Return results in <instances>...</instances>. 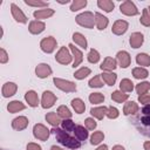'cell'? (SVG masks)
Masks as SVG:
<instances>
[{
    "mask_svg": "<svg viewBox=\"0 0 150 150\" xmlns=\"http://www.w3.org/2000/svg\"><path fill=\"white\" fill-rule=\"evenodd\" d=\"M130 122L135 125L139 134L150 137V103L144 104L141 111H137V114L130 117Z\"/></svg>",
    "mask_w": 150,
    "mask_h": 150,
    "instance_id": "cell-1",
    "label": "cell"
},
{
    "mask_svg": "<svg viewBox=\"0 0 150 150\" xmlns=\"http://www.w3.org/2000/svg\"><path fill=\"white\" fill-rule=\"evenodd\" d=\"M53 134L55 135V138L62 144L64 145L66 148H69V149H79L81 146V142L76 138V137H73L70 136L67 131H64L63 129H60V128H53L52 129Z\"/></svg>",
    "mask_w": 150,
    "mask_h": 150,
    "instance_id": "cell-2",
    "label": "cell"
},
{
    "mask_svg": "<svg viewBox=\"0 0 150 150\" xmlns=\"http://www.w3.org/2000/svg\"><path fill=\"white\" fill-rule=\"evenodd\" d=\"M76 23L84 27V28H94V25H95V15L91 13V12H83L81 14H79L76 18Z\"/></svg>",
    "mask_w": 150,
    "mask_h": 150,
    "instance_id": "cell-3",
    "label": "cell"
},
{
    "mask_svg": "<svg viewBox=\"0 0 150 150\" xmlns=\"http://www.w3.org/2000/svg\"><path fill=\"white\" fill-rule=\"evenodd\" d=\"M54 84L62 91H66V93H73L76 90V84L71 81H67V80H63V79H59V77H54L53 80Z\"/></svg>",
    "mask_w": 150,
    "mask_h": 150,
    "instance_id": "cell-4",
    "label": "cell"
},
{
    "mask_svg": "<svg viewBox=\"0 0 150 150\" xmlns=\"http://www.w3.org/2000/svg\"><path fill=\"white\" fill-rule=\"evenodd\" d=\"M71 59L73 56L70 55L67 47H61L55 55V60L61 64H69L71 62Z\"/></svg>",
    "mask_w": 150,
    "mask_h": 150,
    "instance_id": "cell-5",
    "label": "cell"
},
{
    "mask_svg": "<svg viewBox=\"0 0 150 150\" xmlns=\"http://www.w3.org/2000/svg\"><path fill=\"white\" fill-rule=\"evenodd\" d=\"M33 134H34V137L38 138V139H40V141H47L48 137H49L50 131L43 124L38 123L33 128Z\"/></svg>",
    "mask_w": 150,
    "mask_h": 150,
    "instance_id": "cell-6",
    "label": "cell"
},
{
    "mask_svg": "<svg viewBox=\"0 0 150 150\" xmlns=\"http://www.w3.org/2000/svg\"><path fill=\"white\" fill-rule=\"evenodd\" d=\"M120 11H121L122 14L128 15V16H132V15L138 14L137 7H136L135 4H134L132 1H130V0H127V1L122 2L121 6H120Z\"/></svg>",
    "mask_w": 150,
    "mask_h": 150,
    "instance_id": "cell-7",
    "label": "cell"
},
{
    "mask_svg": "<svg viewBox=\"0 0 150 150\" xmlns=\"http://www.w3.org/2000/svg\"><path fill=\"white\" fill-rule=\"evenodd\" d=\"M40 47L45 53H53L54 49L56 48V40L53 36H47L45 39L41 40L40 42Z\"/></svg>",
    "mask_w": 150,
    "mask_h": 150,
    "instance_id": "cell-8",
    "label": "cell"
},
{
    "mask_svg": "<svg viewBox=\"0 0 150 150\" xmlns=\"http://www.w3.org/2000/svg\"><path fill=\"white\" fill-rule=\"evenodd\" d=\"M56 102V96L52 93V91H45L42 94V100H41V107L45 109L52 108L54 105V103Z\"/></svg>",
    "mask_w": 150,
    "mask_h": 150,
    "instance_id": "cell-9",
    "label": "cell"
},
{
    "mask_svg": "<svg viewBox=\"0 0 150 150\" xmlns=\"http://www.w3.org/2000/svg\"><path fill=\"white\" fill-rule=\"evenodd\" d=\"M11 12H12V15L15 19V21L21 22V23H26L27 22V16L23 14V12L21 11V8H19L15 4H12L11 5Z\"/></svg>",
    "mask_w": 150,
    "mask_h": 150,
    "instance_id": "cell-10",
    "label": "cell"
},
{
    "mask_svg": "<svg viewBox=\"0 0 150 150\" xmlns=\"http://www.w3.org/2000/svg\"><path fill=\"white\" fill-rule=\"evenodd\" d=\"M128 22L124 21V20H117L114 22L112 25V28H111V32L115 34V35H122L127 32L128 29Z\"/></svg>",
    "mask_w": 150,
    "mask_h": 150,
    "instance_id": "cell-11",
    "label": "cell"
},
{
    "mask_svg": "<svg viewBox=\"0 0 150 150\" xmlns=\"http://www.w3.org/2000/svg\"><path fill=\"white\" fill-rule=\"evenodd\" d=\"M116 57H117V62H118V64H120L121 68H127V67L130 66L131 59H130V55H129L128 52H125V50H121V52L117 53Z\"/></svg>",
    "mask_w": 150,
    "mask_h": 150,
    "instance_id": "cell-12",
    "label": "cell"
},
{
    "mask_svg": "<svg viewBox=\"0 0 150 150\" xmlns=\"http://www.w3.org/2000/svg\"><path fill=\"white\" fill-rule=\"evenodd\" d=\"M35 74L40 79H46L52 74V68L47 63H40L35 68Z\"/></svg>",
    "mask_w": 150,
    "mask_h": 150,
    "instance_id": "cell-13",
    "label": "cell"
},
{
    "mask_svg": "<svg viewBox=\"0 0 150 150\" xmlns=\"http://www.w3.org/2000/svg\"><path fill=\"white\" fill-rule=\"evenodd\" d=\"M27 125H28V118L25 116H19L12 121V128L14 130H18V131L26 129Z\"/></svg>",
    "mask_w": 150,
    "mask_h": 150,
    "instance_id": "cell-14",
    "label": "cell"
},
{
    "mask_svg": "<svg viewBox=\"0 0 150 150\" xmlns=\"http://www.w3.org/2000/svg\"><path fill=\"white\" fill-rule=\"evenodd\" d=\"M46 28V25L45 22L42 21H39V20H34V21H30L29 22V26H28V29L32 34H40L45 30Z\"/></svg>",
    "mask_w": 150,
    "mask_h": 150,
    "instance_id": "cell-15",
    "label": "cell"
},
{
    "mask_svg": "<svg viewBox=\"0 0 150 150\" xmlns=\"http://www.w3.org/2000/svg\"><path fill=\"white\" fill-rule=\"evenodd\" d=\"M144 41V38H143V34L142 33H138V32H135L130 35L129 38V43L132 48H139L142 46Z\"/></svg>",
    "mask_w": 150,
    "mask_h": 150,
    "instance_id": "cell-16",
    "label": "cell"
},
{
    "mask_svg": "<svg viewBox=\"0 0 150 150\" xmlns=\"http://www.w3.org/2000/svg\"><path fill=\"white\" fill-rule=\"evenodd\" d=\"M16 89H18V86L14 82H7V83H5L2 86V89H1L2 96L4 97H11V96H13L16 93Z\"/></svg>",
    "mask_w": 150,
    "mask_h": 150,
    "instance_id": "cell-17",
    "label": "cell"
},
{
    "mask_svg": "<svg viewBox=\"0 0 150 150\" xmlns=\"http://www.w3.org/2000/svg\"><path fill=\"white\" fill-rule=\"evenodd\" d=\"M68 47L70 48V50H71V53H73V57H74L73 67L75 68V67H77V66L82 62V60H83V54H82V52H81L80 49H77L73 43H70Z\"/></svg>",
    "mask_w": 150,
    "mask_h": 150,
    "instance_id": "cell-18",
    "label": "cell"
},
{
    "mask_svg": "<svg viewBox=\"0 0 150 150\" xmlns=\"http://www.w3.org/2000/svg\"><path fill=\"white\" fill-rule=\"evenodd\" d=\"M116 67H117L116 60L112 59V57H110V56L105 57V59L103 60V62L101 63V66H100V68H101L103 71H112Z\"/></svg>",
    "mask_w": 150,
    "mask_h": 150,
    "instance_id": "cell-19",
    "label": "cell"
},
{
    "mask_svg": "<svg viewBox=\"0 0 150 150\" xmlns=\"http://www.w3.org/2000/svg\"><path fill=\"white\" fill-rule=\"evenodd\" d=\"M25 100L27 101L28 105H30L33 108L38 107V104H39V97H38V94L34 90H28L25 94Z\"/></svg>",
    "mask_w": 150,
    "mask_h": 150,
    "instance_id": "cell-20",
    "label": "cell"
},
{
    "mask_svg": "<svg viewBox=\"0 0 150 150\" xmlns=\"http://www.w3.org/2000/svg\"><path fill=\"white\" fill-rule=\"evenodd\" d=\"M138 109H139V108H138V104H137L136 102H134V101H130V102H127V103L124 104L123 114H124L125 116L135 115V114H137Z\"/></svg>",
    "mask_w": 150,
    "mask_h": 150,
    "instance_id": "cell-21",
    "label": "cell"
},
{
    "mask_svg": "<svg viewBox=\"0 0 150 150\" xmlns=\"http://www.w3.org/2000/svg\"><path fill=\"white\" fill-rule=\"evenodd\" d=\"M109 23L108 18H105L104 15H102L101 13H95V25L97 27V29L103 30Z\"/></svg>",
    "mask_w": 150,
    "mask_h": 150,
    "instance_id": "cell-22",
    "label": "cell"
},
{
    "mask_svg": "<svg viewBox=\"0 0 150 150\" xmlns=\"http://www.w3.org/2000/svg\"><path fill=\"white\" fill-rule=\"evenodd\" d=\"M88 129L82 127V125H76L75 129H74V134H75V137L81 142V141H86L88 138Z\"/></svg>",
    "mask_w": 150,
    "mask_h": 150,
    "instance_id": "cell-23",
    "label": "cell"
},
{
    "mask_svg": "<svg viewBox=\"0 0 150 150\" xmlns=\"http://www.w3.org/2000/svg\"><path fill=\"white\" fill-rule=\"evenodd\" d=\"M54 14V9L52 8H45V9H38L33 13L35 19H47Z\"/></svg>",
    "mask_w": 150,
    "mask_h": 150,
    "instance_id": "cell-24",
    "label": "cell"
},
{
    "mask_svg": "<svg viewBox=\"0 0 150 150\" xmlns=\"http://www.w3.org/2000/svg\"><path fill=\"white\" fill-rule=\"evenodd\" d=\"M60 118H61V117L57 115L56 111H52V112H48V114L46 115V121H47L50 125H53L54 128H56V127L60 124V122H61Z\"/></svg>",
    "mask_w": 150,
    "mask_h": 150,
    "instance_id": "cell-25",
    "label": "cell"
},
{
    "mask_svg": "<svg viewBox=\"0 0 150 150\" xmlns=\"http://www.w3.org/2000/svg\"><path fill=\"white\" fill-rule=\"evenodd\" d=\"M101 77L103 79V82H105L108 86H114L117 79V75L112 71H103V74H101Z\"/></svg>",
    "mask_w": 150,
    "mask_h": 150,
    "instance_id": "cell-26",
    "label": "cell"
},
{
    "mask_svg": "<svg viewBox=\"0 0 150 150\" xmlns=\"http://www.w3.org/2000/svg\"><path fill=\"white\" fill-rule=\"evenodd\" d=\"M25 108H26L25 104H23L22 102H20V101H12V102H9L8 105H7V110H8L9 112H12V114L18 112V111H20V110H23Z\"/></svg>",
    "mask_w": 150,
    "mask_h": 150,
    "instance_id": "cell-27",
    "label": "cell"
},
{
    "mask_svg": "<svg viewBox=\"0 0 150 150\" xmlns=\"http://www.w3.org/2000/svg\"><path fill=\"white\" fill-rule=\"evenodd\" d=\"M107 110H108V108L104 107V105H103V107H97V108H91L90 114H91L95 118H97V120H102V118L105 116Z\"/></svg>",
    "mask_w": 150,
    "mask_h": 150,
    "instance_id": "cell-28",
    "label": "cell"
},
{
    "mask_svg": "<svg viewBox=\"0 0 150 150\" xmlns=\"http://www.w3.org/2000/svg\"><path fill=\"white\" fill-rule=\"evenodd\" d=\"M71 107L74 108L75 112H77V114L84 112V109H86L84 102H83L81 98H74V100L71 101Z\"/></svg>",
    "mask_w": 150,
    "mask_h": 150,
    "instance_id": "cell-29",
    "label": "cell"
},
{
    "mask_svg": "<svg viewBox=\"0 0 150 150\" xmlns=\"http://www.w3.org/2000/svg\"><path fill=\"white\" fill-rule=\"evenodd\" d=\"M132 75L135 79L137 80H142V79H146L149 73L145 68H142V67H137V68H134L132 69Z\"/></svg>",
    "mask_w": 150,
    "mask_h": 150,
    "instance_id": "cell-30",
    "label": "cell"
},
{
    "mask_svg": "<svg viewBox=\"0 0 150 150\" xmlns=\"http://www.w3.org/2000/svg\"><path fill=\"white\" fill-rule=\"evenodd\" d=\"M120 89L123 93H130L134 89V83L129 79H123L121 81V83H120Z\"/></svg>",
    "mask_w": 150,
    "mask_h": 150,
    "instance_id": "cell-31",
    "label": "cell"
},
{
    "mask_svg": "<svg viewBox=\"0 0 150 150\" xmlns=\"http://www.w3.org/2000/svg\"><path fill=\"white\" fill-rule=\"evenodd\" d=\"M128 94H124L123 91H120V90H116L114 93H111V98L112 101L117 102V103H123L128 100Z\"/></svg>",
    "mask_w": 150,
    "mask_h": 150,
    "instance_id": "cell-32",
    "label": "cell"
},
{
    "mask_svg": "<svg viewBox=\"0 0 150 150\" xmlns=\"http://www.w3.org/2000/svg\"><path fill=\"white\" fill-rule=\"evenodd\" d=\"M97 6L101 9H103L104 12H111L114 9V7H115L114 2L110 1V0H98L97 1Z\"/></svg>",
    "mask_w": 150,
    "mask_h": 150,
    "instance_id": "cell-33",
    "label": "cell"
},
{
    "mask_svg": "<svg viewBox=\"0 0 150 150\" xmlns=\"http://www.w3.org/2000/svg\"><path fill=\"white\" fill-rule=\"evenodd\" d=\"M136 62L139 66L148 67V66H150V56L148 54H145V53H139L136 56Z\"/></svg>",
    "mask_w": 150,
    "mask_h": 150,
    "instance_id": "cell-34",
    "label": "cell"
},
{
    "mask_svg": "<svg viewBox=\"0 0 150 150\" xmlns=\"http://www.w3.org/2000/svg\"><path fill=\"white\" fill-rule=\"evenodd\" d=\"M73 40L75 41V43H77L80 47H82L83 49L87 48V40L84 38V35H82L81 33H74L73 34Z\"/></svg>",
    "mask_w": 150,
    "mask_h": 150,
    "instance_id": "cell-35",
    "label": "cell"
},
{
    "mask_svg": "<svg viewBox=\"0 0 150 150\" xmlns=\"http://www.w3.org/2000/svg\"><path fill=\"white\" fill-rule=\"evenodd\" d=\"M90 69L88 68V67H82V68H80L79 70H76L75 73H74V77L75 79H77V80H83L84 77H87L89 74H90Z\"/></svg>",
    "mask_w": 150,
    "mask_h": 150,
    "instance_id": "cell-36",
    "label": "cell"
},
{
    "mask_svg": "<svg viewBox=\"0 0 150 150\" xmlns=\"http://www.w3.org/2000/svg\"><path fill=\"white\" fill-rule=\"evenodd\" d=\"M57 115L61 117V118H63V120H69L70 117H71V112H70V110L66 107V105H60L59 108H57Z\"/></svg>",
    "mask_w": 150,
    "mask_h": 150,
    "instance_id": "cell-37",
    "label": "cell"
},
{
    "mask_svg": "<svg viewBox=\"0 0 150 150\" xmlns=\"http://www.w3.org/2000/svg\"><path fill=\"white\" fill-rule=\"evenodd\" d=\"M103 139H104V134H103L102 131H95V132L91 135V137H90V143H91L93 145H97V144H100Z\"/></svg>",
    "mask_w": 150,
    "mask_h": 150,
    "instance_id": "cell-38",
    "label": "cell"
},
{
    "mask_svg": "<svg viewBox=\"0 0 150 150\" xmlns=\"http://www.w3.org/2000/svg\"><path fill=\"white\" fill-rule=\"evenodd\" d=\"M89 101H90V103H94V104L102 103L104 101V95L101 93H93L89 95Z\"/></svg>",
    "mask_w": 150,
    "mask_h": 150,
    "instance_id": "cell-39",
    "label": "cell"
},
{
    "mask_svg": "<svg viewBox=\"0 0 150 150\" xmlns=\"http://www.w3.org/2000/svg\"><path fill=\"white\" fill-rule=\"evenodd\" d=\"M149 89H150V83L149 82H141V83H138L136 86V91H137V94L139 96L146 94Z\"/></svg>",
    "mask_w": 150,
    "mask_h": 150,
    "instance_id": "cell-40",
    "label": "cell"
},
{
    "mask_svg": "<svg viewBox=\"0 0 150 150\" xmlns=\"http://www.w3.org/2000/svg\"><path fill=\"white\" fill-rule=\"evenodd\" d=\"M87 6V0H75L71 2L70 5V11L75 12V11H79V9H82L83 7Z\"/></svg>",
    "mask_w": 150,
    "mask_h": 150,
    "instance_id": "cell-41",
    "label": "cell"
},
{
    "mask_svg": "<svg viewBox=\"0 0 150 150\" xmlns=\"http://www.w3.org/2000/svg\"><path fill=\"white\" fill-rule=\"evenodd\" d=\"M139 22L145 26V27H149L150 26V13H149V9L148 8H144L143 9V14H142V18L139 19Z\"/></svg>",
    "mask_w": 150,
    "mask_h": 150,
    "instance_id": "cell-42",
    "label": "cell"
},
{
    "mask_svg": "<svg viewBox=\"0 0 150 150\" xmlns=\"http://www.w3.org/2000/svg\"><path fill=\"white\" fill-rule=\"evenodd\" d=\"M98 60H100V54H98V52L96 50V49H90V52L88 53V61L90 62V63H97L98 62Z\"/></svg>",
    "mask_w": 150,
    "mask_h": 150,
    "instance_id": "cell-43",
    "label": "cell"
},
{
    "mask_svg": "<svg viewBox=\"0 0 150 150\" xmlns=\"http://www.w3.org/2000/svg\"><path fill=\"white\" fill-rule=\"evenodd\" d=\"M89 87L90 88H101L103 86V82L101 81V75H96L94 76L90 81H89Z\"/></svg>",
    "mask_w": 150,
    "mask_h": 150,
    "instance_id": "cell-44",
    "label": "cell"
},
{
    "mask_svg": "<svg viewBox=\"0 0 150 150\" xmlns=\"http://www.w3.org/2000/svg\"><path fill=\"white\" fill-rule=\"evenodd\" d=\"M62 129L66 130L67 132H70V131H74L75 129V123L69 118V120H63L62 121Z\"/></svg>",
    "mask_w": 150,
    "mask_h": 150,
    "instance_id": "cell-45",
    "label": "cell"
},
{
    "mask_svg": "<svg viewBox=\"0 0 150 150\" xmlns=\"http://www.w3.org/2000/svg\"><path fill=\"white\" fill-rule=\"evenodd\" d=\"M118 115H120V112H118V109L117 108H115V107H109L108 108V110H107V114H105V116L108 117V118H116V117H118Z\"/></svg>",
    "mask_w": 150,
    "mask_h": 150,
    "instance_id": "cell-46",
    "label": "cell"
},
{
    "mask_svg": "<svg viewBox=\"0 0 150 150\" xmlns=\"http://www.w3.org/2000/svg\"><path fill=\"white\" fill-rule=\"evenodd\" d=\"M25 4L28 6H34V7H47L48 2L45 1H33V0H25Z\"/></svg>",
    "mask_w": 150,
    "mask_h": 150,
    "instance_id": "cell-47",
    "label": "cell"
},
{
    "mask_svg": "<svg viewBox=\"0 0 150 150\" xmlns=\"http://www.w3.org/2000/svg\"><path fill=\"white\" fill-rule=\"evenodd\" d=\"M84 125H86V128H87L88 130H94V129L96 128L97 123H96V121H95L94 118L88 117V118L84 121Z\"/></svg>",
    "mask_w": 150,
    "mask_h": 150,
    "instance_id": "cell-48",
    "label": "cell"
},
{
    "mask_svg": "<svg viewBox=\"0 0 150 150\" xmlns=\"http://www.w3.org/2000/svg\"><path fill=\"white\" fill-rule=\"evenodd\" d=\"M138 102L142 104H149L150 103V95L149 94H144L138 96Z\"/></svg>",
    "mask_w": 150,
    "mask_h": 150,
    "instance_id": "cell-49",
    "label": "cell"
},
{
    "mask_svg": "<svg viewBox=\"0 0 150 150\" xmlns=\"http://www.w3.org/2000/svg\"><path fill=\"white\" fill-rule=\"evenodd\" d=\"M7 61H8V55H7L6 50L4 48H1L0 49V62L1 63H6Z\"/></svg>",
    "mask_w": 150,
    "mask_h": 150,
    "instance_id": "cell-50",
    "label": "cell"
},
{
    "mask_svg": "<svg viewBox=\"0 0 150 150\" xmlns=\"http://www.w3.org/2000/svg\"><path fill=\"white\" fill-rule=\"evenodd\" d=\"M27 150H41V146L36 143H28L27 144Z\"/></svg>",
    "mask_w": 150,
    "mask_h": 150,
    "instance_id": "cell-51",
    "label": "cell"
},
{
    "mask_svg": "<svg viewBox=\"0 0 150 150\" xmlns=\"http://www.w3.org/2000/svg\"><path fill=\"white\" fill-rule=\"evenodd\" d=\"M143 146H144V149H145V150H150V141L145 142V143L143 144Z\"/></svg>",
    "mask_w": 150,
    "mask_h": 150,
    "instance_id": "cell-52",
    "label": "cell"
},
{
    "mask_svg": "<svg viewBox=\"0 0 150 150\" xmlns=\"http://www.w3.org/2000/svg\"><path fill=\"white\" fill-rule=\"evenodd\" d=\"M96 150H108V146H107L105 144H102V145H100Z\"/></svg>",
    "mask_w": 150,
    "mask_h": 150,
    "instance_id": "cell-53",
    "label": "cell"
},
{
    "mask_svg": "<svg viewBox=\"0 0 150 150\" xmlns=\"http://www.w3.org/2000/svg\"><path fill=\"white\" fill-rule=\"evenodd\" d=\"M112 150H124V148H123L122 145H115V146L112 148Z\"/></svg>",
    "mask_w": 150,
    "mask_h": 150,
    "instance_id": "cell-54",
    "label": "cell"
},
{
    "mask_svg": "<svg viewBox=\"0 0 150 150\" xmlns=\"http://www.w3.org/2000/svg\"><path fill=\"white\" fill-rule=\"evenodd\" d=\"M50 150H64V149H62V148H59V146H56V145H53V146L50 148Z\"/></svg>",
    "mask_w": 150,
    "mask_h": 150,
    "instance_id": "cell-55",
    "label": "cell"
},
{
    "mask_svg": "<svg viewBox=\"0 0 150 150\" xmlns=\"http://www.w3.org/2000/svg\"><path fill=\"white\" fill-rule=\"evenodd\" d=\"M148 9H149V13H150V7H149V8H148Z\"/></svg>",
    "mask_w": 150,
    "mask_h": 150,
    "instance_id": "cell-56",
    "label": "cell"
}]
</instances>
